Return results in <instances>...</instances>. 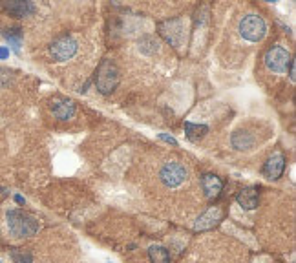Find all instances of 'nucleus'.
<instances>
[{
	"instance_id": "f257e3e1",
	"label": "nucleus",
	"mask_w": 296,
	"mask_h": 263,
	"mask_svg": "<svg viewBox=\"0 0 296 263\" xmlns=\"http://www.w3.org/2000/svg\"><path fill=\"white\" fill-rule=\"evenodd\" d=\"M7 227L15 237H30L39 232V221L24 210L7 212Z\"/></svg>"
},
{
	"instance_id": "f03ea898",
	"label": "nucleus",
	"mask_w": 296,
	"mask_h": 263,
	"mask_svg": "<svg viewBox=\"0 0 296 263\" xmlns=\"http://www.w3.org/2000/svg\"><path fill=\"white\" fill-rule=\"evenodd\" d=\"M188 167L181 161H167L159 170V181L167 188H178L188 181Z\"/></svg>"
},
{
	"instance_id": "7ed1b4c3",
	"label": "nucleus",
	"mask_w": 296,
	"mask_h": 263,
	"mask_svg": "<svg viewBox=\"0 0 296 263\" xmlns=\"http://www.w3.org/2000/svg\"><path fill=\"white\" fill-rule=\"evenodd\" d=\"M117 83H119V71H117L116 64L112 62V60H103L101 66H99V70H97V75H95V86L97 90L101 91V93H112V91L116 90Z\"/></svg>"
},
{
	"instance_id": "20e7f679",
	"label": "nucleus",
	"mask_w": 296,
	"mask_h": 263,
	"mask_svg": "<svg viewBox=\"0 0 296 263\" xmlns=\"http://www.w3.org/2000/svg\"><path fill=\"white\" fill-rule=\"evenodd\" d=\"M265 31H267L265 20L258 15H245L239 20V33L249 42H260L265 37Z\"/></svg>"
},
{
	"instance_id": "39448f33",
	"label": "nucleus",
	"mask_w": 296,
	"mask_h": 263,
	"mask_svg": "<svg viewBox=\"0 0 296 263\" xmlns=\"http://www.w3.org/2000/svg\"><path fill=\"white\" fill-rule=\"evenodd\" d=\"M77 48V40L73 39L71 35H62V37L53 40V44L50 46V55L53 57V60L64 62V60H70L71 57H75Z\"/></svg>"
},
{
	"instance_id": "423d86ee",
	"label": "nucleus",
	"mask_w": 296,
	"mask_h": 263,
	"mask_svg": "<svg viewBox=\"0 0 296 263\" xmlns=\"http://www.w3.org/2000/svg\"><path fill=\"white\" fill-rule=\"evenodd\" d=\"M264 60L269 70L276 71V73H283V71L289 68L291 55L285 48H282V46H272V48L267 50Z\"/></svg>"
},
{
	"instance_id": "0eeeda50",
	"label": "nucleus",
	"mask_w": 296,
	"mask_h": 263,
	"mask_svg": "<svg viewBox=\"0 0 296 263\" xmlns=\"http://www.w3.org/2000/svg\"><path fill=\"white\" fill-rule=\"evenodd\" d=\"M221 216H223V210L219 206H210L207 212H203L198 221L194 223V231L203 232V231H210L216 225L221 221Z\"/></svg>"
},
{
	"instance_id": "6e6552de",
	"label": "nucleus",
	"mask_w": 296,
	"mask_h": 263,
	"mask_svg": "<svg viewBox=\"0 0 296 263\" xmlns=\"http://www.w3.org/2000/svg\"><path fill=\"white\" fill-rule=\"evenodd\" d=\"M50 108H52L53 116L60 121H68L75 116V104L71 99H66V97H53Z\"/></svg>"
},
{
	"instance_id": "1a4fd4ad",
	"label": "nucleus",
	"mask_w": 296,
	"mask_h": 263,
	"mask_svg": "<svg viewBox=\"0 0 296 263\" xmlns=\"http://www.w3.org/2000/svg\"><path fill=\"white\" fill-rule=\"evenodd\" d=\"M283 170H285V157H283V154L278 150V152H274V154L267 159L262 172H264V175L267 179H278V177H282Z\"/></svg>"
},
{
	"instance_id": "9d476101",
	"label": "nucleus",
	"mask_w": 296,
	"mask_h": 263,
	"mask_svg": "<svg viewBox=\"0 0 296 263\" xmlns=\"http://www.w3.org/2000/svg\"><path fill=\"white\" fill-rule=\"evenodd\" d=\"M201 186H203V192L208 199H216L221 194V188H223V183L219 179L218 175L214 174H205L201 177Z\"/></svg>"
},
{
	"instance_id": "9b49d317",
	"label": "nucleus",
	"mask_w": 296,
	"mask_h": 263,
	"mask_svg": "<svg viewBox=\"0 0 296 263\" xmlns=\"http://www.w3.org/2000/svg\"><path fill=\"white\" fill-rule=\"evenodd\" d=\"M236 201L238 205L245 210H252L258 206V190L254 186H247L243 190H239L238 196H236Z\"/></svg>"
},
{
	"instance_id": "f8f14e48",
	"label": "nucleus",
	"mask_w": 296,
	"mask_h": 263,
	"mask_svg": "<svg viewBox=\"0 0 296 263\" xmlns=\"http://www.w3.org/2000/svg\"><path fill=\"white\" fill-rule=\"evenodd\" d=\"M4 7L15 17H28L35 11V6L31 2H7V4H4Z\"/></svg>"
},
{
	"instance_id": "ddd939ff",
	"label": "nucleus",
	"mask_w": 296,
	"mask_h": 263,
	"mask_svg": "<svg viewBox=\"0 0 296 263\" xmlns=\"http://www.w3.org/2000/svg\"><path fill=\"white\" fill-rule=\"evenodd\" d=\"M231 143L236 150H249V148L256 143V139H254L252 134H249V132H236V134H232Z\"/></svg>"
},
{
	"instance_id": "4468645a",
	"label": "nucleus",
	"mask_w": 296,
	"mask_h": 263,
	"mask_svg": "<svg viewBox=\"0 0 296 263\" xmlns=\"http://www.w3.org/2000/svg\"><path fill=\"white\" fill-rule=\"evenodd\" d=\"M148 256L152 263H170V256H168V250L161 245H152L148 250Z\"/></svg>"
},
{
	"instance_id": "2eb2a0df",
	"label": "nucleus",
	"mask_w": 296,
	"mask_h": 263,
	"mask_svg": "<svg viewBox=\"0 0 296 263\" xmlns=\"http://www.w3.org/2000/svg\"><path fill=\"white\" fill-rule=\"evenodd\" d=\"M208 132V126L205 124H192V122H185V134L190 141H200L201 137Z\"/></svg>"
},
{
	"instance_id": "dca6fc26",
	"label": "nucleus",
	"mask_w": 296,
	"mask_h": 263,
	"mask_svg": "<svg viewBox=\"0 0 296 263\" xmlns=\"http://www.w3.org/2000/svg\"><path fill=\"white\" fill-rule=\"evenodd\" d=\"M4 35V39L9 42V46H13V50L17 53L20 52V37H22V33H20L19 28H15V29H6V31H2Z\"/></svg>"
},
{
	"instance_id": "f3484780",
	"label": "nucleus",
	"mask_w": 296,
	"mask_h": 263,
	"mask_svg": "<svg viewBox=\"0 0 296 263\" xmlns=\"http://www.w3.org/2000/svg\"><path fill=\"white\" fill-rule=\"evenodd\" d=\"M157 46H159V42H157L154 37H143L141 42H139L141 52L147 53V55H154V53L157 52Z\"/></svg>"
},
{
	"instance_id": "a211bd4d",
	"label": "nucleus",
	"mask_w": 296,
	"mask_h": 263,
	"mask_svg": "<svg viewBox=\"0 0 296 263\" xmlns=\"http://www.w3.org/2000/svg\"><path fill=\"white\" fill-rule=\"evenodd\" d=\"M201 263H227V258L223 256V254H219V252H216L214 254V250L210 252V254H203L201 256Z\"/></svg>"
},
{
	"instance_id": "6ab92c4d",
	"label": "nucleus",
	"mask_w": 296,
	"mask_h": 263,
	"mask_svg": "<svg viewBox=\"0 0 296 263\" xmlns=\"http://www.w3.org/2000/svg\"><path fill=\"white\" fill-rule=\"evenodd\" d=\"M159 139L165 143H168V145H172V146H178V141H176L172 135H168V134H159Z\"/></svg>"
},
{
	"instance_id": "aec40b11",
	"label": "nucleus",
	"mask_w": 296,
	"mask_h": 263,
	"mask_svg": "<svg viewBox=\"0 0 296 263\" xmlns=\"http://www.w3.org/2000/svg\"><path fill=\"white\" fill-rule=\"evenodd\" d=\"M15 263H31V256L30 254H19V256H15Z\"/></svg>"
},
{
	"instance_id": "412c9836",
	"label": "nucleus",
	"mask_w": 296,
	"mask_h": 263,
	"mask_svg": "<svg viewBox=\"0 0 296 263\" xmlns=\"http://www.w3.org/2000/svg\"><path fill=\"white\" fill-rule=\"evenodd\" d=\"M9 57V50H7L6 46H0V58L4 60V58Z\"/></svg>"
},
{
	"instance_id": "4be33fe9",
	"label": "nucleus",
	"mask_w": 296,
	"mask_h": 263,
	"mask_svg": "<svg viewBox=\"0 0 296 263\" xmlns=\"http://www.w3.org/2000/svg\"><path fill=\"white\" fill-rule=\"evenodd\" d=\"M289 77L291 81H295V60L291 58V62H289Z\"/></svg>"
},
{
	"instance_id": "5701e85b",
	"label": "nucleus",
	"mask_w": 296,
	"mask_h": 263,
	"mask_svg": "<svg viewBox=\"0 0 296 263\" xmlns=\"http://www.w3.org/2000/svg\"><path fill=\"white\" fill-rule=\"evenodd\" d=\"M15 201H17V203H20V205H24V198H22V196H19V194L15 196Z\"/></svg>"
}]
</instances>
